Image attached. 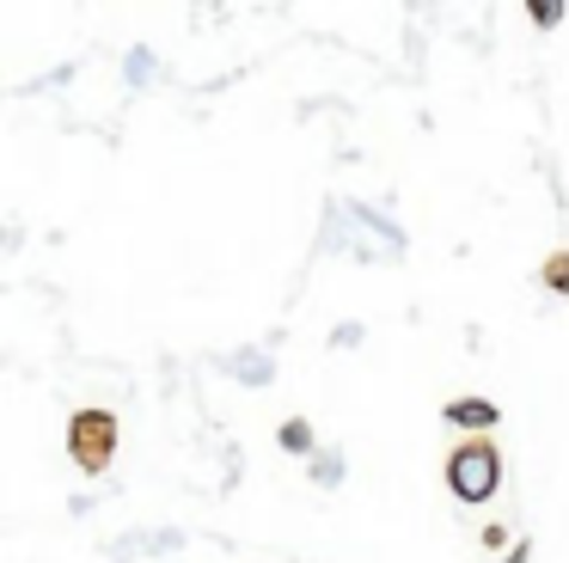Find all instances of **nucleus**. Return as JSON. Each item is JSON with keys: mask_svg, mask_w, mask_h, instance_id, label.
Listing matches in <instances>:
<instances>
[{"mask_svg": "<svg viewBox=\"0 0 569 563\" xmlns=\"http://www.w3.org/2000/svg\"><path fill=\"white\" fill-rule=\"evenodd\" d=\"M312 477H319V484H337V477H343V460H331V453H319V465H312Z\"/></svg>", "mask_w": 569, "mask_h": 563, "instance_id": "7", "label": "nucleus"}, {"mask_svg": "<svg viewBox=\"0 0 569 563\" xmlns=\"http://www.w3.org/2000/svg\"><path fill=\"white\" fill-rule=\"evenodd\" d=\"M563 12H569L563 0H527V19L532 24H563Z\"/></svg>", "mask_w": 569, "mask_h": 563, "instance_id": "6", "label": "nucleus"}, {"mask_svg": "<svg viewBox=\"0 0 569 563\" xmlns=\"http://www.w3.org/2000/svg\"><path fill=\"white\" fill-rule=\"evenodd\" d=\"M441 423L466 428V441L471 435H490V428L502 423V404H496V398H471V392H466V398H447L441 404Z\"/></svg>", "mask_w": 569, "mask_h": 563, "instance_id": "3", "label": "nucleus"}, {"mask_svg": "<svg viewBox=\"0 0 569 563\" xmlns=\"http://www.w3.org/2000/svg\"><path fill=\"white\" fill-rule=\"evenodd\" d=\"M447 490H453V502H490L496 490H502V447H496L490 435H471V441H459L453 453H447Z\"/></svg>", "mask_w": 569, "mask_h": 563, "instance_id": "1", "label": "nucleus"}, {"mask_svg": "<svg viewBox=\"0 0 569 563\" xmlns=\"http://www.w3.org/2000/svg\"><path fill=\"white\" fill-rule=\"evenodd\" d=\"M490 563H532V539H515V545H508V557H490Z\"/></svg>", "mask_w": 569, "mask_h": 563, "instance_id": "8", "label": "nucleus"}, {"mask_svg": "<svg viewBox=\"0 0 569 563\" xmlns=\"http://www.w3.org/2000/svg\"><path fill=\"white\" fill-rule=\"evenodd\" d=\"M276 441H282L288 453H312V447H319V435H312V423H307V416H288V423L276 428Z\"/></svg>", "mask_w": 569, "mask_h": 563, "instance_id": "5", "label": "nucleus"}, {"mask_svg": "<svg viewBox=\"0 0 569 563\" xmlns=\"http://www.w3.org/2000/svg\"><path fill=\"white\" fill-rule=\"evenodd\" d=\"M539 282H545L551 294H563V300H569V245H557V251L539 264Z\"/></svg>", "mask_w": 569, "mask_h": 563, "instance_id": "4", "label": "nucleus"}, {"mask_svg": "<svg viewBox=\"0 0 569 563\" xmlns=\"http://www.w3.org/2000/svg\"><path fill=\"white\" fill-rule=\"evenodd\" d=\"M117 435H123L117 411H104V404H80V411L68 416V460H74L87 477L111 472V460H117Z\"/></svg>", "mask_w": 569, "mask_h": 563, "instance_id": "2", "label": "nucleus"}]
</instances>
